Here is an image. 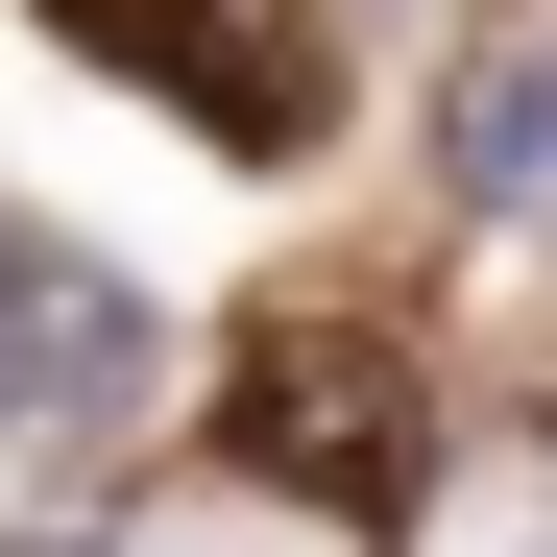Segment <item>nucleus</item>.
Masks as SVG:
<instances>
[{"mask_svg": "<svg viewBox=\"0 0 557 557\" xmlns=\"http://www.w3.org/2000/svg\"><path fill=\"white\" fill-rule=\"evenodd\" d=\"M146 292L98 243H49V219H0V436H122L146 412Z\"/></svg>", "mask_w": 557, "mask_h": 557, "instance_id": "f03ea898", "label": "nucleus"}, {"mask_svg": "<svg viewBox=\"0 0 557 557\" xmlns=\"http://www.w3.org/2000/svg\"><path fill=\"white\" fill-rule=\"evenodd\" d=\"M509 557H557V533H509Z\"/></svg>", "mask_w": 557, "mask_h": 557, "instance_id": "20e7f679", "label": "nucleus"}, {"mask_svg": "<svg viewBox=\"0 0 557 557\" xmlns=\"http://www.w3.org/2000/svg\"><path fill=\"white\" fill-rule=\"evenodd\" d=\"M460 195H485V219H557V49H509L485 98H460Z\"/></svg>", "mask_w": 557, "mask_h": 557, "instance_id": "7ed1b4c3", "label": "nucleus"}, {"mask_svg": "<svg viewBox=\"0 0 557 557\" xmlns=\"http://www.w3.org/2000/svg\"><path fill=\"white\" fill-rule=\"evenodd\" d=\"M219 460H243V485H292V509H339V533H412V485H436V388H412L388 315H267V339L219 363Z\"/></svg>", "mask_w": 557, "mask_h": 557, "instance_id": "f257e3e1", "label": "nucleus"}]
</instances>
